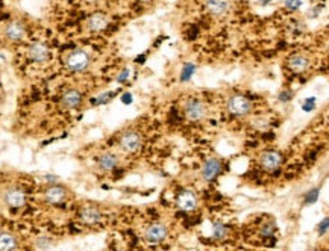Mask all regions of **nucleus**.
Returning a JSON list of instances; mask_svg holds the SVG:
<instances>
[{
    "label": "nucleus",
    "instance_id": "nucleus-1",
    "mask_svg": "<svg viewBox=\"0 0 329 251\" xmlns=\"http://www.w3.org/2000/svg\"><path fill=\"white\" fill-rule=\"evenodd\" d=\"M90 65V56L85 50L76 49L70 52L66 58V67L73 73H81L87 70Z\"/></svg>",
    "mask_w": 329,
    "mask_h": 251
},
{
    "label": "nucleus",
    "instance_id": "nucleus-2",
    "mask_svg": "<svg viewBox=\"0 0 329 251\" xmlns=\"http://www.w3.org/2000/svg\"><path fill=\"white\" fill-rule=\"evenodd\" d=\"M228 109L235 117H244L252 111V103L244 96H234L228 102Z\"/></svg>",
    "mask_w": 329,
    "mask_h": 251
},
{
    "label": "nucleus",
    "instance_id": "nucleus-3",
    "mask_svg": "<svg viewBox=\"0 0 329 251\" xmlns=\"http://www.w3.org/2000/svg\"><path fill=\"white\" fill-rule=\"evenodd\" d=\"M184 114L185 118L190 121H199L205 117L207 109L200 100H188L184 106Z\"/></svg>",
    "mask_w": 329,
    "mask_h": 251
},
{
    "label": "nucleus",
    "instance_id": "nucleus-4",
    "mask_svg": "<svg viewBox=\"0 0 329 251\" xmlns=\"http://www.w3.org/2000/svg\"><path fill=\"white\" fill-rule=\"evenodd\" d=\"M141 146H143V141L137 132H126L120 138V147L128 153H137Z\"/></svg>",
    "mask_w": 329,
    "mask_h": 251
},
{
    "label": "nucleus",
    "instance_id": "nucleus-5",
    "mask_svg": "<svg viewBox=\"0 0 329 251\" xmlns=\"http://www.w3.org/2000/svg\"><path fill=\"white\" fill-rule=\"evenodd\" d=\"M27 56H29L30 61L41 64V62H46L47 59H49L50 50H49V47H47L44 42H34L32 45L29 47Z\"/></svg>",
    "mask_w": 329,
    "mask_h": 251
},
{
    "label": "nucleus",
    "instance_id": "nucleus-6",
    "mask_svg": "<svg viewBox=\"0 0 329 251\" xmlns=\"http://www.w3.org/2000/svg\"><path fill=\"white\" fill-rule=\"evenodd\" d=\"M165 236H167V227L161 223L150 224L144 231V238L152 244H158V242L164 241Z\"/></svg>",
    "mask_w": 329,
    "mask_h": 251
},
{
    "label": "nucleus",
    "instance_id": "nucleus-7",
    "mask_svg": "<svg viewBox=\"0 0 329 251\" xmlns=\"http://www.w3.org/2000/svg\"><path fill=\"white\" fill-rule=\"evenodd\" d=\"M281 164H282V156L275 150L264 151L262 156H261V165L265 171H269V172L276 171L281 167Z\"/></svg>",
    "mask_w": 329,
    "mask_h": 251
},
{
    "label": "nucleus",
    "instance_id": "nucleus-8",
    "mask_svg": "<svg viewBox=\"0 0 329 251\" xmlns=\"http://www.w3.org/2000/svg\"><path fill=\"white\" fill-rule=\"evenodd\" d=\"M222 171V162L218 159H208L205 164L202 167V177L205 179L207 182H211L214 180L218 174H220Z\"/></svg>",
    "mask_w": 329,
    "mask_h": 251
},
{
    "label": "nucleus",
    "instance_id": "nucleus-9",
    "mask_svg": "<svg viewBox=\"0 0 329 251\" xmlns=\"http://www.w3.org/2000/svg\"><path fill=\"white\" fill-rule=\"evenodd\" d=\"M82 103V94L77 89H69L61 97V105L66 109H76Z\"/></svg>",
    "mask_w": 329,
    "mask_h": 251
},
{
    "label": "nucleus",
    "instance_id": "nucleus-10",
    "mask_svg": "<svg viewBox=\"0 0 329 251\" xmlns=\"http://www.w3.org/2000/svg\"><path fill=\"white\" fill-rule=\"evenodd\" d=\"M205 8L210 14L220 17V15H225L229 11L231 3L229 0H205Z\"/></svg>",
    "mask_w": 329,
    "mask_h": 251
},
{
    "label": "nucleus",
    "instance_id": "nucleus-11",
    "mask_svg": "<svg viewBox=\"0 0 329 251\" xmlns=\"http://www.w3.org/2000/svg\"><path fill=\"white\" fill-rule=\"evenodd\" d=\"M5 201L6 205L12 209H19L22 206H24L26 203V195L23 191L20 189H9L6 194H5Z\"/></svg>",
    "mask_w": 329,
    "mask_h": 251
},
{
    "label": "nucleus",
    "instance_id": "nucleus-12",
    "mask_svg": "<svg viewBox=\"0 0 329 251\" xmlns=\"http://www.w3.org/2000/svg\"><path fill=\"white\" fill-rule=\"evenodd\" d=\"M24 26L20 21H11L6 27H5V37L9 41H20L24 37Z\"/></svg>",
    "mask_w": 329,
    "mask_h": 251
},
{
    "label": "nucleus",
    "instance_id": "nucleus-13",
    "mask_svg": "<svg viewBox=\"0 0 329 251\" xmlns=\"http://www.w3.org/2000/svg\"><path fill=\"white\" fill-rule=\"evenodd\" d=\"M178 206L184 212H191L197 206V198H196V195L191 191H184L178 197Z\"/></svg>",
    "mask_w": 329,
    "mask_h": 251
},
{
    "label": "nucleus",
    "instance_id": "nucleus-14",
    "mask_svg": "<svg viewBox=\"0 0 329 251\" xmlns=\"http://www.w3.org/2000/svg\"><path fill=\"white\" fill-rule=\"evenodd\" d=\"M309 67V59L305 55L296 53L288 59V68L294 73H304Z\"/></svg>",
    "mask_w": 329,
    "mask_h": 251
},
{
    "label": "nucleus",
    "instance_id": "nucleus-15",
    "mask_svg": "<svg viewBox=\"0 0 329 251\" xmlns=\"http://www.w3.org/2000/svg\"><path fill=\"white\" fill-rule=\"evenodd\" d=\"M108 17L102 12H96L93 14L91 17L88 19V29L93 30V32H102L108 27Z\"/></svg>",
    "mask_w": 329,
    "mask_h": 251
},
{
    "label": "nucleus",
    "instance_id": "nucleus-16",
    "mask_svg": "<svg viewBox=\"0 0 329 251\" xmlns=\"http://www.w3.org/2000/svg\"><path fill=\"white\" fill-rule=\"evenodd\" d=\"M44 198L47 203H52V205H58V203L66 200V189L62 186H50L49 189L46 191Z\"/></svg>",
    "mask_w": 329,
    "mask_h": 251
},
{
    "label": "nucleus",
    "instance_id": "nucleus-17",
    "mask_svg": "<svg viewBox=\"0 0 329 251\" xmlns=\"http://www.w3.org/2000/svg\"><path fill=\"white\" fill-rule=\"evenodd\" d=\"M97 164H99L100 169H103V171H113L118 165V158L113 153H103L99 158Z\"/></svg>",
    "mask_w": 329,
    "mask_h": 251
},
{
    "label": "nucleus",
    "instance_id": "nucleus-18",
    "mask_svg": "<svg viewBox=\"0 0 329 251\" xmlns=\"http://www.w3.org/2000/svg\"><path fill=\"white\" fill-rule=\"evenodd\" d=\"M100 218H102V215H100L99 209H96V208H85L81 212V219L85 224H97L100 221Z\"/></svg>",
    "mask_w": 329,
    "mask_h": 251
},
{
    "label": "nucleus",
    "instance_id": "nucleus-19",
    "mask_svg": "<svg viewBox=\"0 0 329 251\" xmlns=\"http://www.w3.org/2000/svg\"><path fill=\"white\" fill-rule=\"evenodd\" d=\"M17 245L11 233H0V251H12Z\"/></svg>",
    "mask_w": 329,
    "mask_h": 251
},
{
    "label": "nucleus",
    "instance_id": "nucleus-20",
    "mask_svg": "<svg viewBox=\"0 0 329 251\" xmlns=\"http://www.w3.org/2000/svg\"><path fill=\"white\" fill-rule=\"evenodd\" d=\"M228 231H229L228 226H225L223 223H215L212 227V236L215 239H223L228 236Z\"/></svg>",
    "mask_w": 329,
    "mask_h": 251
},
{
    "label": "nucleus",
    "instance_id": "nucleus-21",
    "mask_svg": "<svg viewBox=\"0 0 329 251\" xmlns=\"http://www.w3.org/2000/svg\"><path fill=\"white\" fill-rule=\"evenodd\" d=\"M196 71V65L194 64H185L184 68H182V73H181V81L182 82H187L191 79V76L194 74Z\"/></svg>",
    "mask_w": 329,
    "mask_h": 251
},
{
    "label": "nucleus",
    "instance_id": "nucleus-22",
    "mask_svg": "<svg viewBox=\"0 0 329 251\" xmlns=\"http://www.w3.org/2000/svg\"><path fill=\"white\" fill-rule=\"evenodd\" d=\"M302 6V0H285V8L291 11H297Z\"/></svg>",
    "mask_w": 329,
    "mask_h": 251
},
{
    "label": "nucleus",
    "instance_id": "nucleus-23",
    "mask_svg": "<svg viewBox=\"0 0 329 251\" xmlns=\"http://www.w3.org/2000/svg\"><path fill=\"white\" fill-rule=\"evenodd\" d=\"M273 231H275V224L273 223H267L264 227H262V230H261V233H262V236H273Z\"/></svg>",
    "mask_w": 329,
    "mask_h": 251
},
{
    "label": "nucleus",
    "instance_id": "nucleus-24",
    "mask_svg": "<svg viewBox=\"0 0 329 251\" xmlns=\"http://www.w3.org/2000/svg\"><path fill=\"white\" fill-rule=\"evenodd\" d=\"M111 97H113L111 92H105V94H102V96H99L97 99H94L93 102H94V105H102V103H106Z\"/></svg>",
    "mask_w": 329,
    "mask_h": 251
},
{
    "label": "nucleus",
    "instance_id": "nucleus-25",
    "mask_svg": "<svg viewBox=\"0 0 329 251\" xmlns=\"http://www.w3.org/2000/svg\"><path fill=\"white\" fill-rule=\"evenodd\" d=\"M129 74H131V70L129 68H123V71L118 74V77H117V82H120V84H123V82H126L128 79H129Z\"/></svg>",
    "mask_w": 329,
    "mask_h": 251
},
{
    "label": "nucleus",
    "instance_id": "nucleus-26",
    "mask_svg": "<svg viewBox=\"0 0 329 251\" xmlns=\"http://www.w3.org/2000/svg\"><path fill=\"white\" fill-rule=\"evenodd\" d=\"M317 197H319V189H312L306 197V203H314L317 200Z\"/></svg>",
    "mask_w": 329,
    "mask_h": 251
},
{
    "label": "nucleus",
    "instance_id": "nucleus-27",
    "mask_svg": "<svg viewBox=\"0 0 329 251\" xmlns=\"http://www.w3.org/2000/svg\"><path fill=\"white\" fill-rule=\"evenodd\" d=\"M319 231H320V234H326V231H328V218L323 219V223L319 227Z\"/></svg>",
    "mask_w": 329,
    "mask_h": 251
},
{
    "label": "nucleus",
    "instance_id": "nucleus-28",
    "mask_svg": "<svg viewBox=\"0 0 329 251\" xmlns=\"http://www.w3.org/2000/svg\"><path fill=\"white\" fill-rule=\"evenodd\" d=\"M305 102H306V103L304 105V109H305V111H308V109H312V107H314V102H316V99H311V100L308 99V100H305Z\"/></svg>",
    "mask_w": 329,
    "mask_h": 251
},
{
    "label": "nucleus",
    "instance_id": "nucleus-29",
    "mask_svg": "<svg viewBox=\"0 0 329 251\" xmlns=\"http://www.w3.org/2000/svg\"><path fill=\"white\" fill-rule=\"evenodd\" d=\"M121 100H123L124 105H129V103H132V96H131V94H124Z\"/></svg>",
    "mask_w": 329,
    "mask_h": 251
},
{
    "label": "nucleus",
    "instance_id": "nucleus-30",
    "mask_svg": "<svg viewBox=\"0 0 329 251\" xmlns=\"http://www.w3.org/2000/svg\"><path fill=\"white\" fill-rule=\"evenodd\" d=\"M279 99H281L282 102H287V100L291 99V94H290V92H282L281 96H279Z\"/></svg>",
    "mask_w": 329,
    "mask_h": 251
},
{
    "label": "nucleus",
    "instance_id": "nucleus-31",
    "mask_svg": "<svg viewBox=\"0 0 329 251\" xmlns=\"http://www.w3.org/2000/svg\"><path fill=\"white\" fill-rule=\"evenodd\" d=\"M272 2H275V0H259V5H262V6H267V5H270Z\"/></svg>",
    "mask_w": 329,
    "mask_h": 251
},
{
    "label": "nucleus",
    "instance_id": "nucleus-32",
    "mask_svg": "<svg viewBox=\"0 0 329 251\" xmlns=\"http://www.w3.org/2000/svg\"><path fill=\"white\" fill-rule=\"evenodd\" d=\"M138 2H149V0H138Z\"/></svg>",
    "mask_w": 329,
    "mask_h": 251
}]
</instances>
